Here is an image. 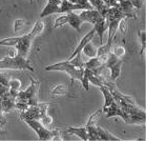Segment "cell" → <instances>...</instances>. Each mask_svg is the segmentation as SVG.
<instances>
[{
    "label": "cell",
    "instance_id": "ba28073f",
    "mask_svg": "<svg viewBox=\"0 0 146 141\" xmlns=\"http://www.w3.org/2000/svg\"><path fill=\"white\" fill-rule=\"evenodd\" d=\"M50 103H39L34 106H29L27 110H24L20 113V118L22 120H30V119H35V120H41L44 116H46L50 108Z\"/></svg>",
    "mask_w": 146,
    "mask_h": 141
},
{
    "label": "cell",
    "instance_id": "f1b7e54d",
    "mask_svg": "<svg viewBox=\"0 0 146 141\" xmlns=\"http://www.w3.org/2000/svg\"><path fill=\"white\" fill-rule=\"evenodd\" d=\"M67 21H68V19H67V14L66 15H61V16L58 17L56 20H55L53 27H52V30L54 31V30L59 29V27H62L63 25L67 24Z\"/></svg>",
    "mask_w": 146,
    "mask_h": 141
},
{
    "label": "cell",
    "instance_id": "6da1fadb",
    "mask_svg": "<svg viewBox=\"0 0 146 141\" xmlns=\"http://www.w3.org/2000/svg\"><path fill=\"white\" fill-rule=\"evenodd\" d=\"M38 92H39V81L31 78V84L24 91L20 90L16 96V110L20 112L27 110L29 106L38 104Z\"/></svg>",
    "mask_w": 146,
    "mask_h": 141
},
{
    "label": "cell",
    "instance_id": "d6986e66",
    "mask_svg": "<svg viewBox=\"0 0 146 141\" xmlns=\"http://www.w3.org/2000/svg\"><path fill=\"white\" fill-rule=\"evenodd\" d=\"M97 134H98L99 140H121L120 138L110 134V132L106 131L105 128H103L100 125H97Z\"/></svg>",
    "mask_w": 146,
    "mask_h": 141
},
{
    "label": "cell",
    "instance_id": "f35d334b",
    "mask_svg": "<svg viewBox=\"0 0 146 141\" xmlns=\"http://www.w3.org/2000/svg\"><path fill=\"white\" fill-rule=\"evenodd\" d=\"M117 1H118V2H121V1H124V0H117Z\"/></svg>",
    "mask_w": 146,
    "mask_h": 141
},
{
    "label": "cell",
    "instance_id": "7c38bea8",
    "mask_svg": "<svg viewBox=\"0 0 146 141\" xmlns=\"http://www.w3.org/2000/svg\"><path fill=\"white\" fill-rule=\"evenodd\" d=\"M61 0H47V3L40 13V18H44L53 14H59Z\"/></svg>",
    "mask_w": 146,
    "mask_h": 141
},
{
    "label": "cell",
    "instance_id": "7402d4cb",
    "mask_svg": "<svg viewBox=\"0 0 146 141\" xmlns=\"http://www.w3.org/2000/svg\"><path fill=\"white\" fill-rule=\"evenodd\" d=\"M88 2L93 5V7L95 10H97L102 16H104L106 18V13H107V10H108V7H106L105 4L103 3L102 0H88Z\"/></svg>",
    "mask_w": 146,
    "mask_h": 141
},
{
    "label": "cell",
    "instance_id": "d4e9b609",
    "mask_svg": "<svg viewBox=\"0 0 146 141\" xmlns=\"http://www.w3.org/2000/svg\"><path fill=\"white\" fill-rule=\"evenodd\" d=\"M9 88H10L11 94L16 97L17 94H18V92H19L20 88H21V81H20L19 79H11Z\"/></svg>",
    "mask_w": 146,
    "mask_h": 141
},
{
    "label": "cell",
    "instance_id": "603a6c76",
    "mask_svg": "<svg viewBox=\"0 0 146 141\" xmlns=\"http://www.w3.org/2000/svg\"><path fill=\"white\" fill-rule=\"evenodd\" d=\"M70 93V88L64 85V84H58L56 86L52 88V92H50V95L53 97H59V96H66Z\"/></svg>",
    "mask_w": 146,
    "mask_h": 141
},
{
    "label": "cell",
    "instance_id": "f546056e",
    "mask_svg": "<svg viewBox=\"0 0 146 141\" xmlns=\"http://www.w3.org/2000/svg\"><path fill=\"white\" fill-rule=\"evenodd\" d=\"M118 30L120 31V34L122 36H125L128 30V18L126 17H123L122 19L120 20L119 25H118Z\"/></svg>",
    "mask_w": 146,
    "mask_h": 141
},
{
    "label": "cell",
    "instance_id": "52a82bcc",
    "mask_svg": "<svg viewBox=\"0 0 146 141\" xmlns=\"http://www.w3.org/2000/svg\"><path fill=\"white\" fill-rule=\"evenodd\" d=\"M123 17H125L123 15V13L118 9V7H108L106 13V20L107 24H108V40L113 42V39L116 37L117 31H118V25H119L120 20Z\"/></svg>",
    "mask_w": 146,
    "mask_h": 141
},
{
    "label": "cell",
    "instance_id": "277c9868",
    "mask_svg": "<svg viewBox=\"0 0 146 141\" xmlns=\"http://www.w3.org/2000/svg\"><path fill=\"white\" fill-rule=\"evenodd\" d=\"M0 70H19L35 72L29 58H24L16 54L15 56H5L0 59Z\"/></svg>",
    "mask_w": 146,
    "mask_h": 141
},
{
    "label": "cell",
    "instance_id": "5b68a950",
    "mask_svg": "<svg viewBox=\"0 0 146 141\" xmlns=\"http://www.w3.org/2000/svg\"><path fill=\"white\" fill-rule=\"evenodd\" d=\"M101 92H102L103 96H104V105L102 108V112L106 115L107 118L111 117H120L121 119H124V113L122 112V110L120 108V106L118 105V103L116 102L115 98L113 97V95L110 93V91L108 90V87H106L105 85H101L99 87Z\"/></svg>",
    "mask_w": 146,
    "mask_h": 141
},
{
    "label": "cell",
    "instance_id": "1f68e13d",
    "mask_svg": "<svg viewBox=\"0 0 146 141\" xmlns=\"http://www.w3.org/2000/svg\"><path fill=\"white\" fill-rule=\"evenodd\" d=\"M10 81L11 78L7 74H4V73H0V84H3L5 86H9L10 85Z\"/></svg>",
    "mask_w": 146,
    "mask_h": 141
},
{
    "label": "cell",
    "instance_id": "60d3db41",
    "mask_svg": "<svg viewBox=\"0 0 146 141\" xmlns=\"http://www.w3.org/2000/svg\"><path fill=\"white\" fill-rule=\"evenodd\" d=\"M61 1H63V0H61Z\"/></svg>",
    "mask_w": 146,
    "mask_h": 141
},
{
    "label": "cell",
    "instance_id": "9c48e42d",
    "mask_svg": "<svg viewBox=\"0 0 146 141\" xmlns=\"http://www.w3.org/2000/svg\"><path fill=\"white\" fill-rule=\"evenodd\" d=\"M122 59L119 57H117L116 55H113V53H110L107 60L105 61V63L103 64L106 67L108 72H110V80L116 81L120 76L121 73V67H122Z\"/></svg>",
    "mask_w": 146,
    "mask_h": 141
},
{
    "label": "cell",
    "instance_id": "30bf717a",
    "mask_svg": "<svg viewBox=\"0 0 146 141\" xmlns=\"http://www.w3.org/2000/svg\"><path fill=\"white\" fill-rule=\"evenodd\" d=\"M118 9L128 19H137V11L138 10L135 9V7L133 5L130 0H124V1L119 2Z\"/></svg>",
    "mask_w": 146,
    "mask_h": 141
},
{
    "label": "cell",
    "instance_id": "8d00e7d4",
    "mask_svg": "<svg viewBox=\"0 0 146 141\" xmlns=\"http://www.w3.org/2000/svg\"><path fill=\"white\" fill-rule=\"evenodd\" d=\"M130 1L135 7V9H137V10H140L143 5V2H144V0H130Z\"/></svg>",
    "mask_w": 146,
    "mask_h": 141
},
{
    "label": "cell",
    "instance_id": "44dd1931",
    "mask_svg": "<svg viewBox=\"0 0 146 141\" xmlns=\"http://www.w3.org/2000/svg\"><path fill=\"white\" fill-rule=\"evenodd\" d=\"M92 41H93V40H92ZM92 41L87 42V43L84 45V47L82 49V51H81V53H83V54L85 55L86 57H88V58L96 57V56H97V51H98V47H95V44H94Z\"/></svg>",
    "mask_w": 146,
    "mask_h": 141
},
{
    "label": "cell",
    "instance_id": "7a4b0ae2",
    "mask_svg": "<svg viewBox=\"0 0 146 141\" xmlns=\"http://www.w3.org/2000/svg\"><path fill=\"white\" fill-rule=\"evenodd\" d=\"M44 30V23L42 21H37L33 29L29 32L27 34H24L22 36H20V39L18 41V43L16 44L17 54L22 56L24 58H27L32 50V45L35 40V38H37L40 34L43 32Z\"/></svg>",
    "mask_w": 146,
    "mask_h": 141
},
{
    "label": "cell",
    "instance_id": "83f0119b",
    "mask_svg": "<svg viewBox=\"0 0 146 141\" xmlns=\"http://www.w3.org/2000/svg\"><path fill=\"white\" fill-rule=\"evenodd\" d=\"M25 24H27V21L23 18H18V19H16V20L14 21V33L16 34V35H18L24 29Z\"/></svg>",
    "mask_w": 146,
    "mask_h": 141
},
{
    "label": "cell",
    "instance_id": "8992f818",
    "mask_svg": "<svg viewBox=\"0 0 146 141\" xmlns=\"http://www.w3.org/2000/svg\"><path fill=\"white\" fill-rule=\"evenodd\" d=\"M24 122L36 133L39 140H63L64 139L62 137V133L59 130L50 131L39 120L30 119V120H24Z\"/></svg>",
    "mask_w": 146,
    "mask_h": 141
},
{
    "label": "cell",
    "instance_id": "484cf974",
    "mask_svg": "<svg viewBox=\"0 0 146 141\" xmlns=\"http://www.w3.org/2000/svg\"><path fill=\"white\" fill-rule=\"evenodd\" d=\"M138 36L140 39V56H143L146 49V32L145 30H140L138 32Z\"/></svg>",
    "mask_w": 146,
    "mask_h": 141
},
{
    "label": "cell",
    "instance_id": "5bb4252c",
    "mask_svg": "<svg viewBox=\"0 0 146 141\" xmlns=\"http://www.w3.org/2000/svg\"><path fill=\"white\" fill-rule=\"evenodd\" d=\"M95 30H92V31H90L87 34H85L84 36L82 37V39L80 40V42H79V44L77 45V47L75 49V51L73 52V54L70 55V57H68V59H70V58H73V57H75L76 55H78V54H80L81 53V51H82V49L84 47V45L87 43V42H90V41H92L94 39V36H95Z\"/></svg>",
    "mask_w": 146,
    "mask_h": 141
},
{
    "label": "cell",
    "instance_id": "d590c367",
    "mask_svg": "<svg viewBox=\"0 0 146 141\" xmlns=\"http://www.w3.org/2000/svg\"><path fill=\"white\" fill-rule=\"evenodd\" d=\"M9 91H10L9 86H5L3 84H0V101L2 100V98L9 93Z\"/></svg>",
    "mask_w": 146,
    "mask_h": 141
},
{
    "label": "cell",
    "instance_id": "d6a6232c",
    "mask_svg": "<svg viewBox=\"0 0 146 141\" xmlns=\"http://www.w3.org/2000/svg\"><path fill=\"white\" fill-rule=\"evenodd\" d=\"M40 122H41V123H42L45 128H47L48 125H50L52 123H53V117L47 114L46 116H44V117L40 120Z\"/></svg>",
    "mask_w": 146,
    "mask_h": 141
},
{
    "label": "cell",
    "instance_id": "e0dca14e",
    "mask_svg": "<svg viewBox=\"0 0 146 141\" xmlns=\"http://www.w3.org/2000/svg\"><path fill=\"white\" fill-rule=\"evenodd\" d=\"M67 19H68L67 24H70L74 30H76L78 33H80L81 32V25L83 24V20L80 18L79 15L75 14L74 12H70V13H67Z\"/></svg>",
    "mask_w": 146,
    "mask_h": 141
},
{
    "label": "cell",
    "instance_id": "cb8c5ba5",
    "mask_svg": "<svg viewBox=\"0 0 146 141\" xmlns=\"http://www.w3.org/2000/svg\"><path fill=\"white\" fill-rule=\"evenodd\" d=\"M20 39V36H14V37H7L3 38L0 40V47H15L16 44Z\"/></svg>",
    "mask_w": 146,
    "mask_h": 141
},
{
    "label": "cell",
    "instance_id": "ffe728a7",
    "mask_svg": "<svg viewBox=\"0 0 146 141\" xmlns=\"http://www.w3.org/2000/svg\"><path fill=\"white\" fill-rule=\"evenodd\" d=\"M104 62L101 60V58H99L98 56L96 57H93V58H90V60L86 61V62H84V69H88V70H96L102 67Z\"/></svg>",
    "mask_w": 146,
    "mask_h": 141
},
{
    "label": "cell",
    "instance_id": "ab89813d",
    "mask_svg": "<svg viewBox=\"0 0 146 141\" xmlns=\"http://www.w3.org/2000/svg\"><path fill=\"white\" fill-rule=\"evenodd\" d=\"M30 2H31V3H33V2H34V0H30Z\"/></svg>",
    "mask_w": 146,
    "mask_h": 141
},
{
    "label": "cell",
    "instance_id": "836d02e7",
    "mask_svg": "<svg viewBox=\"0 0 146 141\" xmlns=\"http://www.w3.org/2000/svg\"><path fill=\"white\" fill-rule=\"evenodd\" d=\"M0 124L2 126L7 124V117H5V113H4L3 108H2L1 102H0Z\"/></svg>",
    "mask_w": 146,
    "mask_h": 141
},
{
    "label": "cell",
    "instance_id": "4dcf8cb0",
    "mask_svg": "<svg viewBox=\"0 0 146 141\" xmlns=\"http://www.w3.org/2000/svg\"><path fill=\"white\" fill-rule=\"evenodd\" d=\"M111 53H113V55H116L117 57H119L122 59V58L125 56V54H126V49L124 47H122V45H117V47L111 49Z\"/></svg>",
    "mask_w": 146,
    "mask_h": 141
},
{
    "label": "cell",
    "instance_id": "e575fe53",
    "mask_svg": "<svg viewBox=\"0 0 146 141\" xmlns=\"http://www.w3.org/2000/svg\"><path fill=\"white\" fill-rule=\"evenodd\" d=\"M103 3L108 7H118L119 2L117 0H102Z\"/></svg>",
    "mask_w": 146,
    "mask_h": 141
},
{
    "label": "cell",
    "instance_id": "4fadbf2b",
    "mask_svg": "<svg viewBox=\"0 0 146 141\" xmlns=\"http://www.w3.org/2000/svg\"><path fill=\"white\" fill-rule=\"evenodd\" d=\"M0 102H1L2 108H3L5 114L11 111H13V110H16V97L11 94L10 91L2 98V100L0 101Z\"/></svg>",
    "mask_w": 146,
    "mask_h": 141
},
{
    "label": "cell",
    "instance_id": "74e56055",
    "mask_svg": "<svg viewBox=\"0 0 146 141\" xmlns=\"http://www.w3.org/2000/svg\"><path fill=\"white\" fill-rule=\"evenodd\" d=\"M2 131H3V126H2V125L0 124V133H1Z\"/></svg>",
    "mask_w": 146,
    "mask_h": 141
},
{
    "label": "cell",
    "instance_id": "3957f363",
    "mask_svg": "<svg viewBox=\"0 0 146 141\" xmlns=\"http://www.w3.org/2000/svg\"><path fill=\"white\" fill-rule=\"evenodd\" d=\"M45 70H58V72H64L70 77L72 83L74 81H82L83 75H84V67L76 65L73 61L67 59V60L57 62L55 64H50L45 67Z\"/></svg>",
    "mask_w": 146,
    "mask_h": 141
},
{
    "label": "cell",
    "instance_id": "ac0fdd59",
    "mask_svg": "<svg viewBox=\"0 0 146 141\" xmlns=\"http://www.w3.org/2000/svg\"><path fill=\"white\" fill-rule=\"evenodd\" d=\"M67 134L75 135L78 136L79 138H81L82 140L88 141V133H87L86 126H80V128H75V126H70L66 128L65 131Z\"/></svg>",
    "mask_w": 146,
    "mask_h": 141
},
{
    "label": "cell",
    "instance_id": "9a60e30c",
    "mask_svg": "<svg viewBox=\"0 0 146 141\" xmlns=\"http://www.w3.org/2000/svg\"><path fill=\"white\" fill-rule=\"evenodd\" d=\"M107 29H108V24H107V20L105 17H101L99 20L94 24L95 33L98 35V37H99V39H100V43L101 44H102L103 35H104V33L107 31Z\"/></svg>",
    "mask_w": 146,
    "mask_h": 141
},
{
    "label": "cell",
    "instance_id": "4316f807",
    "mask_svg": "<svg viewBox=\"0 0 146 141\" xmlns=\"http://www.w3.org/2000/svg\"><path fill=\"white\" fill-rule=\"evenodd\" d=\"M101 113H102V108L97 110L95 113H93V114L90 115V118H88V120H87L86 126H96V125L98 124V118H99Z\"/></svg>",
    "mask_w": 146,
    "mask_h": 141
},
{
    "label": "cell",
    "instance_id": "8fae6325",
    "mask_svg": "<svg viewBox=\"0 0 146 141\" xmlns=\"http://www.w3.org/2000/svg\"><path fill=\"white\" fill-rule=\"evenodd\" d=\"M79 16L83 20V22H87V23H90V24H93V25L99 20L101 17H104V16H102L98 11L95 10V9L82 10L81 14H79Z\"/></svg>",
    "mask_w": 146,
    "mask_h": 141
},
{
    "label": "cell",
    "instance_id": "2e32d148",
    "mask_svg": "<svg viewBox=\"0 0 146 141\" xmlns=\"http://www.w3.org/2000/svg\"><path fill=\"white\" fill-rule=\"evenodd\" d=\"M79 10H85V7L80 5V4H76L70 2V0H63L61 1L59 9V14H64V13H70V12H75V11Z\"/></svg>",
    "mask_w": 146,
    "mask_h": 141
}]
</instances>
